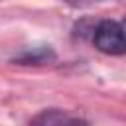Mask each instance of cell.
<instances>
[{"label":"cell","mask_w":126,"mask_h":126,"mask_svg":"<svg viewBox=\"0 0 126 126\" xmlns=\"http://www.w3.org/2000/svg\"><path fill=\"white\" fill-rule=\"evenodd\" d=\"M71 4L75 6H85V4H98V2H104V0H69Z\"/></svg>","instance_id":"4"},{"label":"cell","mask_w":126,"mask_h":126,"mask_svg":"<svg viewBox=\"0 0 126 126\" xmlns=\"http://www.w3.org/2000/svg\"><path fill=\"white\" fill-rule=\"evenodd\" d=\"M91 41L96 51L104 55H124L126 53V26L116 20H100L93 26Z\"/></svg>","instance_id":"1"},{"label":"cell","mask_w":126,"mask_h":126,"mask_svg":"<svg viewBox=\"0 0 126 126\" xmlns=\"http://www.w3.org/2000/svg\"><path fill=\"white\" fill-rule=\"evenodd\" d=\"M55 59V53L53 49L47 45H41V47H32L28 51H22L20 55H16L12 61L18 63V65H41V63H49Z\"/></svg>","instance_id":"3"},{"label":"cell","mask_w":126,"mask_h":126,"mask_svg":"<svg viewBox=\"0 0 126 126\" xmlns=\"http://www.w3.org/2000/svg\"><path fill=\"white\" fill-rule=\"evenodd\" d=\"M124 24H126V20H124Z\"/></svg>","instance_id":"5"},{"label":"cell","mask_w":126,"mask_h":126,"mask_svg":"<svg viewBox=\"0 0 126 126\" xmlns=\"http://www.w3.org/2000/svg\"><path fill=\"white\" fill-rule=\"evenodd\" d=\"M30 124H39V126H57V124H89V120L69 114L67 110L61 108H45L33 118H30Z\"/></svg>","instance_id":"2"}]
</instances>
